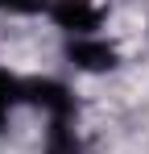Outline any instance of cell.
Returning <instances> with one entry per match:
<instances>
[{
	"label": "cell",
	"mask_w": 149,
	"mask_h": 154,
	"mask_svg": "<svg viewBox=\"0 0 149 154\" xmlns=\"http://www.w3.org/2000/svg\"><path fill=\"white\" fill-rule=\"evenodd\" d=\"M21 104H33L50 117V125H71L74 117V96L58 79H21Z\"/></svg>",
	"instance_id": "6da1fadb"
},
{
	"label": "cell",
	"mask_w": 149,
	"mask_h": 154,
	"mask_svg": "<svg viewBox=\"0 0 149 154\" xmlns=\"http://www.w3.org/2000/svg\"><path fill=\"white\" fill-rule=\"evenodd\" d=\"M50 21L71 38H91L104 21V8L95 0H50Z\"/></svg>",
	"instance_id": "7a4b0ae2"
},
{
	"label": "cell",
	"mask_w": 149,
	"mask_h": 154,
	"mask_svg": "<svg viewBox=\"0 0 149 154\" xmlns=\"http://www.w3.org/2000/svg\"><path fill=\"white\" fill-rule=\"evenodd\" d=\"M66 58H71L79 71H91V75H99V71H112V67L120 63L116 46H112L108 38H99V33H91V38H71Z\"/></svg>",
	"instance_id": "3957f363"
},
{
	"label": "cell",
	"mask_w": 149,
	"mask_h": 154,
	"mask_svg": "<svg viewBox=\"0 0 149 154\" xmlns=\"http://www.w3.org/2000/svg\"><path fill=\"white\" fill-rule=\"evenodd\" d=\"M21 104V79L13 75V71H4L0 67V129H4V121H8V112Z\"/></svg>",
	"instance_id": "277c9868"
},
{
	"label": "cell",
	"mask_w": 149,
	"mask_h": 154,
	"mask_svg": "<svg viewBox=\"0 0 149 154\" xmlns=\"http://www.w3.org/2000/svg\"><path fill=\"white\" fill-rule=\"evenodd\" d=\"M46 154H83V146L74 142V129L71 125H50V133H46Z\"/></svg>",
	"instance_id": "5b68a950"
},
{
	"label": "cell",
	"mask_w": 149,
	"mask_h": 154,
	"mask_svg": "<svg viewBox=\"0 0 149 154\" xmlns=\"http://www.w3.org/2000/svg\"><path fill=\"white\" fill-rule=\"evenodd\" d=\"M42 8H50V0H0V13L8 17H33Z\"/></svg>",
	"instance_id": "8992f818"
}]
</instances>
